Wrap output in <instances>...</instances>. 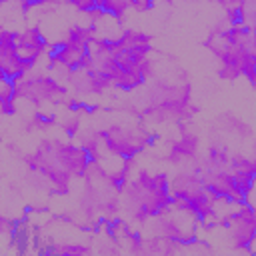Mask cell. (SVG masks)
Here are the masks:
<instances>
[{
  "mask_svg": "<svg viewBox=\"0 0 256 256\" xmlns=\"http://www.w3.org/2000/svg\"><path fill=\"white\" fill-rule=\"evenodd\" d=\"M228 170L234 172V174H248V176H254V174H256L254 156H252V154H246V152H230Z\"/></svg>",
  "mask_w": 256,
  "mask_h": 256,
  "instance_id": "9c48e42d",
  "label": "cell"
},
{
  "mask_svg": "<svg viewBox=\"0 0 256 256\" xmlns=\"http://www.w3.org/2000/svg\"><path fill=\"white\" fill-rule=\"evenodd\" d=\"M50 156L72 178H84L92 162L84 146L72 140H50Z\"/></svg>",
  "mask_w": 256,
  "mask_h": 256,
  "instance_id": "3957f363",
  "label": "cell"
},
{
  "mask_svg": "<svg viewBox=\"0 0 256 256\" xmlns=\"http://www.w3.org/2000/svg\"><path fill=\"white\" fill-rule=\"evenodd\" d=\"M100 8L104 14L120 22L130 10V0H100Z\"/></svg>",
  "mask_w": 256,
  "mask_h": 256,
  "instance_id": "30bf717a",
  "label": "cell"
},
{
  "mask_svg": "<svg viewBox=\"0 0 256 256\" xmlns=\"http://www.w3.org/2000/svg\"><path fill=\"white\" fill-rule=\"evenodd\" d=\"M200 152V136L188 126L178 128V136L168 144L164 160L172 166H188Z\"/></svg>",
  "mask_w": 256,
  "mask_h": 256,
  "instance_id": "5b68a950",
  "label": "cell"
},
{
  "mask_svg": "<svg viewBox=\"0 0 256 256\" xmlns=\"http://www.w3.org/2000/svg\"><path fill=\"white\" fill-rule=\"evenodd\" d=\"M216 226L224 228L228 234V244L236 252L252 254V246L256 240V216L254 206L250 204H236L234 210L226 212L224 216L216 218Z\"/></svg>",
  "mask_w": 256,
  "mask_h": 256,
  "instance_id": "7a4b0ae2",
  "label": "cell"
},
{
  "mask_svg": "<svg viewBox=\"0 0 256 256\" xmlns=\"http://www.w3.org/2000/svg\"><path fill=\"white\" fill-rule=\"evenodd\" d=\"M204 160L208 164V168H228V160H230V150L222 140H212L206 148Z\"/></svg>",
  "mask_w": 256,
  "mask_h": 256,
  "instance_id": "ba28073f",
  "label": "cell"
},
{
  "mask_svg": "<svg viewBox=\"0 0 256 256\" xmlns=\"http://www.w3.org/2000/svg\"><path fill=\"white\" fill-rule=\"evenodd\" d=\"M98 134L102 140V148L120 160L136 158L154 140L152 136H148L146 130H140L138 126L120 124V122H114V124H108L106 128H100Z\"/></svg>",
  "mask_w": 256,
  "mask_h": 256,
  "instance_id": "6da1fadb",
  "label": "cell"
},
{
  "mask_svg": "<svg viewBox=\"0 0 256 256\" xmlns=\"http://www.w3.org/2000/svg\"><path fill=\"white\" fill-rule=\"evenodd\" d=\"M204 186L224 204L236 206L244 202V192L236 182L234 172H230L228 168H210L202 174Z\"/></svg>",
  "mask_w": 256,
  "mask_h": 256,
  "instance_id": "277c9868",
  "label": "cell"
},
{
  "mask_svg": "<svg viewBox=\"0 0 256 256\" xmlns=\"http://www.w3.org/2000/svg\"><path fill=\"white\" fill-rule=\"evenodd\" d=\"M16 232V222L6 218L2 212H0V236H12Z\"/></svg>",
  "mask_w": 256,
  "mask_h": 256,
  "instance_id": "4fadbf2b",
  "label": "cell"
},
{
  "mask_svg": "<svg viewBox=\"0 0 256 256\" xmlns=\"http://www.w3.org/2000/svg\"><path fill=\"white\" fill-rule=\"evenodd\" d=\"M156 0H130V10L142 14V12H150L154 8Z\"/></svg>",
  "mask_w": 256,
  "mask_h": 256,
  "instance_id": "5bb4252c",
  "label": "cell"
},
{
  "mask_svg": "<svg viewBox=\"0 0 256 256\" xmlns=\"http://www.w3.org/2000/svg\"><path fill=\"white\" fill-rule=\"evenodd\" d=\"M0 80H4V72H2V68H0Z\"/></svg>",
  "mask_w": 256,
  "mask_h": 256,
  "instance_id": "9a60e30c",
  "label": "cell"
},
{
  "mask_svg": "<svg viewBox=\"0 0 256 256\" xmlns=\"http://www.w3.org/2000/svg\"><path fill=\"white\" fill-rule=\"evenodd\" d=\"M214 128H216V132H220V134H230V136H236V138H240V140L252 136L250 124H246L240 116H236V114H232V112H224V114L216 116Z\"/></svg>",
  "mask_w": 256,
  "mask_h": 256,
  "instance_id": "52a82bcc",
  "label": "cell"
},
{
  "mask_svg": "<svg viewBox=\"0 0 256 256\" xmlns=\"http://www.w3.org/2000/svg\"><path fill=\"white\" fill-rule=\"evenodd\" d=\"M62 132L72 140V138H76L78 134H80V130H82V120H80V114L78 112H70L64 120H62Z\"/></svg>",
  "mask_w": 256,
  "mask_h": 256,
  "instance_id": "8fae6325",
  "label": "cell"
},
{
  "mask_svg": "<svg viewBox=\"0 0 256 256\" xmlns=\"http://www.w3.org/2000/svg\"><path fill=\"white\" fill-rule=\"evenodd\" d=\"M16 48H18V54L24 60H28L36 66V62L48 52L50 44H48L46 36L40 32L38 26H30V28L16 34Z\"/></svg>",
  "mask_w": 256,
  "mask_h": 256,
  "instance_id": "8992f818",
  "label": "cell"
},
{
  "mask_svg": "<svg viewBox=\"0 0 256 256\" xmlns=\"http://www.w3.org/2000/svg\"><path fill=\"white\" fill-rule=\"evenodd\" d=\"M64 2H68L74 10H78L82 14H88L94 8H100V0H64Z\"/></svg>",
  "mask_w": 256,
  "mask_h": 256,
  "instance_id": "7c38bea8",
  "label": "cell"
}]
</instances>
